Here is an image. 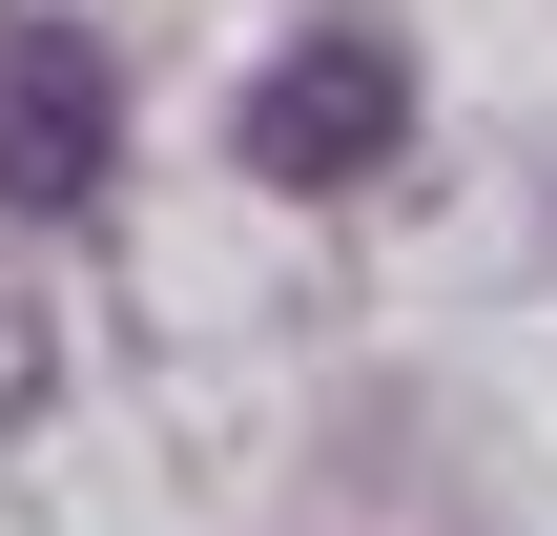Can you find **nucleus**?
Masks as SVG:
<instances>
[{"mask_svg":"<svg viewBox=\"0 0 557 536\" xmlns=\"http://www.w3.org/2000/svg\"><path fill=\"white\" fill-rule=\"evenodd\" d=\"M103 41H62V21H21L0 41V207H103Z\"/></svg>","mask_w":557,"mask_h":536,"instance_id":"obj_2","label":"nucleus"},{"mask_svg":"<svg viewBox=\"0 0 557 536\" xmlns=\"http://www.w3.org/2000/svg\"><path fill=\"white\" fill-rule=\"evenodd\" d=\"M393 124H413V83H393L372 21H331V41H289L248 83V165L269 186H351V165H393Z\"/></svg>","mask_w":557,"mask_h":536,"instance_id":"obj_1","label":"nucleus"}]
</instances>
